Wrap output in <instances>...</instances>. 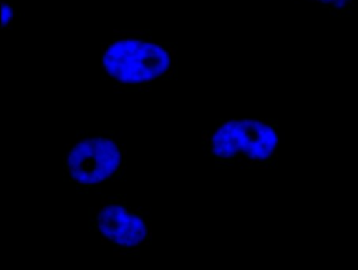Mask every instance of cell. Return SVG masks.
Here are the masks:
<instances>
[{
	"label": "cell",
	"instance_id": "1",
	"mask_svg": "<svg viewBox=\"0 0 358 270\" xmlns=\"http://www.w3.org/2000/svg\"><path fill=\"white\" fill-rule=\"evenodd\" d=\"M101 53L103 79L120 89H144L177 72V48L146 31H115Z\"/></svg>",
	"mask_w": 358,
	"mask_h": 270
},
{
	"label": "cell",
	"instance_id": "2",
	"mask_svg": "<svg viewBox=\"0 0 358 270\" xmlns=\"http://www.w3.org/2000/svg\"><path fill=\"white\" fill-rule=\"evenodd\" d=\"M280 143L276 120L231 119L210 131L207 144L209 156L224 163L246 167H270L278 158Z\"/></svg>",
	"mask_w": 358,
	"mask_h": 270
},
{
	"label": "cell",
	"instance_id": "3",
	"mask_svg": "<svg viewBox=\"0 0 358 270\" xmlns=\"http://www.w3.org/2000/svg\"><path fill=\"white\" fill-rule=\"evenodd\" d=\"M125 158V145L115 136L79 138L66 146L64 175L75 185L96 187L121 177Z\"/></svg>",
	"mask_w": 358,
	"mask_h": 270
},
{
	"label": "cell",
	"instance_id": "4",
	"mask_svg": "<svg viewBox=\"0 0 358 270\" xmlns=\"http://www.w3.org/2000/svg\"><path fill=\"white\" fill-rule=\"evenodd\" d=\"M95 228L102 242L129 251L152 240V222L136 207L119 200L103 203L96 213Z\"/></svg>",
	"mask_w": 358,
	"mask_h": 270
},
{
	"label": "cell",
	"instance_id": "5",
	"mask_svg": "<svg viewBox=\"0 0 358 270\" xmlns=\"http://www.w3.org/2000/svg\"><path fill=\"white\" fill-rule=\"evenodd\" d=\"M320 6L330 14L337 16H350L354 10V0H309Z\"/></svg>",
	"mask_w": 358,
	"mask_h": 270
},
{
	"label": "cell",
	"instance_id": "6",
	"mask_svg": "<svg viewBox=\"0 0 358 270\" xmlns=\"http://www.w3.org/2000/svg\"><path fill=\"white\" fill-rule=\"evenodd\" d=\"M13 18V6L10 3V0H3V3H1V20H3L1 29L3 31L11 30Z\"/></svg>",
	"mask_w": 358,
	"mask_h": 270
}]
</instances>
